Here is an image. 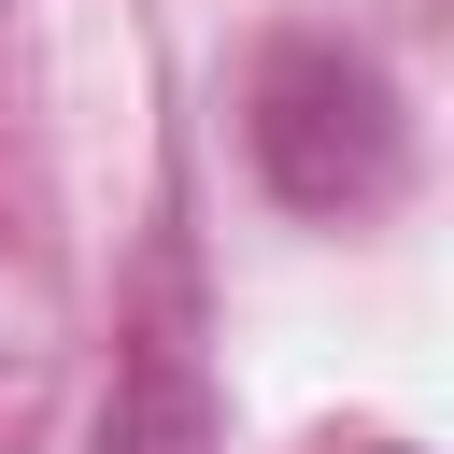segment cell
<instances>
[{"label":"cell","mask_w":454,"mask_h":454,"mask_svg":"<svg viewBox=\"0 0 454 454\" xmlns=\"http://www.w3.org/2000/svg\"><path fill=\"white\" fill-rule=\"evenodd\" d=\"M99 454H213V369L184 326V255H156V298H142L114 397H99Z\"/></svg>","instance_id":"obj_2"},{"label":"cell","mask_w":454,"mask_h":454,"mask_svg":"<svg viewBox=\"0 0 454 454\" xmlns=\"http://www.w3.org/2000/svg\"><path fill=\"white\" fill-rule=\"evenodd\" d=\"M241 142H255V184L312 227H355L411 184V114L383 85L369 43H326V28H284L255 57V99H241Z\"/></svg>","instance_id":"obj_1"}]
</instances>
